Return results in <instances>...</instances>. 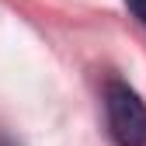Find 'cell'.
<instances>
[{"instance_id": "obj_1", "label": "cell", "mask_w": 146, "mask_h": 146, "mask_svg": "<svg viewBox=\"0 0 146 146\" xmlns=\"http://www.w3.org/2000/svg\"><path fill=\"white\" fill-rule=\"evenodd\" d=\"M104 125L115 146H146V101L125 80L104 84Z\"/></svg>"}, {"instance_id": "obj_2", "label": "cell", "mask_w": 146, "mask_h": 146, "mask_svg": "<svg viewBox=\"0 0 146 146\" xmlns=\"http://www.w3.org/2000/svg\"><path fill=\"white\" fill-rule=\"evenodd\" d=\"M125 7H129V14L146 28V0H125Z\"/></svg>"}, {"instance_id": "obj_3", "label": "cell", "mask_w": 146, "mask_h": 146, "mask_svg": "<svg viewBox=\"0 0 146 146\" xmlns=\"http://www.w3.org/2000/svg\"><path fill=\"white\" fill-rule=\"evenodd\" d=\"M0 146H14V143H11V139H0Z\"/></svg>"}]
</instances>
